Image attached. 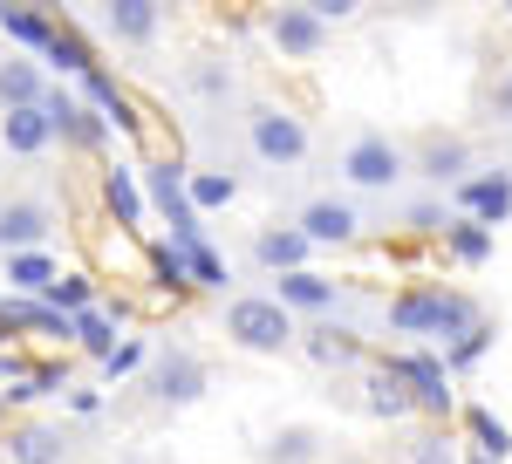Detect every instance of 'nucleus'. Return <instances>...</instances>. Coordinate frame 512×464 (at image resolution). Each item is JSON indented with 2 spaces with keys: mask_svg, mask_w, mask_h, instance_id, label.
<instances>
[{
  "mask_svg": "<svg viewBox=\"0 0 512 464\" xmlns=\"http://www.w3.org/2000/svg\"><path fill=\"white\" fill-rule=\"evenodd\" d=\"M390 328L396 335H437V342L451 348L458 335L485 328V308H478L472 294H451V287H410V294L390 301Z\"/></svg>",
  "mask_w": 512,
  "mask_h": 464,
  "instance_id": "f257e3e1",
  "label": "nucleus"
},
{
  "mask_svg": "<svg viewBox=\"0 0 512 464\" xmlns=\"http://www.w3.org/2000/svg\"><path fill=\"white\" fill-rule=\"evenodd\" d=\"M226 342H239L246 355H287L301 342V328L274 294H233L226 301Z\"/></svg>",
  "mask_w": 512,
  "mask_h": 464,
  "instance_id": "f03ea898",
  "label": "nucleus"
},
{
  "mask_svg": "<svg viewBox=\"0 0 512 464\" xmlns=\"http://www.w3.org/2000/svg\"><path fill=\"white\" fill-rule=\"evenodd\" d=\"M246 144H253L260 164L294 171V164L308 157V123L287 110V103H253V110H246Z\"/></svg>",
  "mask_w": 512,
  "mask_h": 464,
  "instance_id": "7ed1b4c3",
  "label": "nucleus"
},
{
  "mask_svg": "<svg viewBox=\"0 0 512 464\" xmlns=\"http://www.w3.org/2000/svg\"><path fill=\"white\" fill-rule=\"evenodd\" d=\"M144 192H151V205L171 219V246H185V253H192V246H205V226H198L192 192H185V164L151 157V164H144Z\"/></svg>",
  "mask_w": 512,
  "mask_h": 464,
  "instance_id": "20e7f679",
  "label": "nucleus"
},
{
  "mask_svg": "<svg viewBox=\"0 0 512 464\" xmlns=\"http://www.w3.org/2000/svg\"><path fill=\"white\" fill-rule=\"evenodd\" d=\"M410 171V157H403V144H390V137H355L349 151H342V178L349 185H362V192H390L396 178Z\"/></svg>",
  "mask_w": 512,
  "mask_h": 464,
  "instance_id": "39448f33",
  "label": "nucleus"
},
{
  "mask_svg": "<svg viewBox=\"0 0 512 464\" xmlns=\"http://www.w3.org/2000/svg\"><path fill=\"white\" fill-rule=\"evenodd\" d=\"M396 369H403V383L417 396V417H451L458 410V389H451V369H444V355H424V348H410V355H390Z\"/></svg>",
  "mask_w": 512,
  "mask_h": 464,
  "instance_id": "423d86ee",
  "label": "nucleus"
},
{
  "mask_svg": "<svg viewBox=\"0 0 512 464\" xmlns=\"http://www.w3.org/2000/svg\"><path fill=\"white\" fill-rule=\"evenodd\" d=\"M48 232H55L48 198H7L0 205V253H48Z\"/></svg>",
  "mask_w": 512,
  "mask_h": 464,
  "instance_id": "0eeeda50",
  "label": "nucleus"
},
{
  "mask_svg": "<svg viewBox=\"0 0 512 464\" xmlns=\"http://www.w3.org/2000/svg\"><path fill=\"white\" fill-rule=\"evenodd\" d=\"M458 212H465V219H478V226H506L512 219V171L506 164H499V171H478V178H465V185H458Z\"/></svg>",
  "mask_w": 512,
  "mask_h": 464,
  "instance_id": "6e6552de",
  "label": "nucleus"
},
{
  "mask_svg": "<svg viewBox=\"0 0 512 464\" xmlns=\"http://www.w3.org/2000/svg\"><path fill=\"white\" fill-rule=\"evenodd\" d=\"M151 396H158V403H171V410L198 403V396H205V362H198V355H185V348H164L158 362H151Z\"/></svg>",
  "mask_w": 512,
  "mask_h": 464,
  "instance_id": "1a4fd4ad",
  "label": "nucleus"
},
{
  "mask_svg": "<svg viewBox=\"0 0 512 464\" xmlns=\"http://www.w3.org/2000/svg\"><path fill=\"white\" fill-rule=\"evenodd\" d=\"M48 123H55V137L62 144H76V151H96L103 137H110V123L96 116V103H82V96H69V89H48Z\"/></svg>",
  "mask_w": 512,
  "mask_h": 464,
  "instance_id": "9d476101",
  "label": "nucleus"
},
{
  "mask_svg": "<svg viewBox=\"0 0 512 464\" xmlns=\"http://www.w3.org/2000/svg\"><path fill=\"white\" fill-rule=\"evenodd\" d=\"M267 41H274L280 55H301V62H308V55L328 48V28L315 21L308 0H294V7H274V14H267Z\"/></svg>",
  "mask_w": 512,
  "mask_h": 464,
  "instance_id": "9b49d317",
  "label": "nucleus"
},
{
  "mask_svg": "<svg viewBox=\"0 0 512 464\" xmlns=\"http://www.w3.org/2000/svg\"><path fill=\"white\" fill-rule=\"evenodd\" d=\"M294 226L308 232V246H355L362 219H355V205H349V198H308Z\"/></svg>",
  "mask_w": 512,
  "mask_h": 464,
  "instance_id": "f8f14e48",
  "label": "nucleus"
},
{
  "mask_svg": "<svg viewBox=\"0 0 512 464\" xmlns=\"http://www.w3.org/2000/svg\"><path fill=\"white\" fill-rule=\"evenodd\" d=\"M362 403H369V417H383V424H403V417H417V396H410V383H403V369H396L390 355L362 376Z\"/></svg>",
  "mask_w": 512,
  "mask_h": 464,
  "instance_id": "ddd939ff",
  "label": "nucleus"
},
{
  "mask_svg": "<svg viewBox=\"0 0 512 464\" xmlns=\"http://www.w3.org/2000/svg\"><path fill=\"white\" fill-rule=\"evenodd\" d=\"M308 253H315V246H308V232H301V226H267L260 239H253V260L274 273V280H280V273H308Z\"/></svg>",
  "mask_w": 512,
  "mask_h": 464,
  "instance_id": "4468645a",
  "label": "nucleus"
},
{
  "mask_svg": "<svg viewBox=\"0 0 512 464\" xmlns=\"http://www.w3.org/2000/svg\"><path fill=\"white\" fill-rule=\"evenodd\" d=\"M103 28L117 41H130V48H144V41H158L164 7L158 0H110V7H103Z\"/></svg>",
  "mask_w": 512,
  "mask_h": 464,
  "instance_id": "2eb2a0df",
  "label": "nucleus"
},
{
  "mask_svg": "<svg viewBox=\"0 0 512 464\" xmlns=\"http://www.w3.org/2000/svg\"><path fill=\"white\" fill-rule=\"evenodd\" d=\"M417 171H424L431 185H451V192H458V185L472 178V144H465V137H431V144L417 151Z\"/></svg>",
  "mask_w": 512,
  "mask_h": 464,
  "instance_id": "dca6fc26",
  "label": "nucleus"
},
{
  "mask_svg": "<svg viewBox=\"0 0 512 464\" xmlns=\"http://www.w3.org/2000/svg\"><path fill=\"white\" fill-rule=\"evenodd\" d=\"M0 144H7V157H41L55 144V123H48V110H0Z\"/></svg>",
  "mask_w": 512,
  "mask_h": 464,
  "instance_id": "f3484780",
  "label": "nucleus"
},
{
  "mask_svg": "<svg viewBox=\"0 0 512 464\" xmlns=\"http://www.w3.org/2000/svg\"><path fill=\"white\" fill-rule=\"evenodd\" d=\"M137 178H144V164H110L103 171V205H110L117 226H137L144 219V185Z\"/></svg>",
  "mask_w": 512,
  "mask_h": 464,
  "instance_id": "a211bd4d",
  "label": "nucleus"
},
{
  "mask_svg": "<svg viewBox=\"0 0 512 464\" xmlns=\"http://www.w3.org/2000/svg\"><path fill=\"white\" fill-rule=\"evenodd\" d=\"M274 301L287 314H328V308H335V280H321V273H280Z\"/></svg>",
  "mask_w": 512,
  "mask_h": 464,
  "instance_id": "6ab92c4d",
  "label": "nucleus"
},
{
  "mask_svg": "<svg viewBox=\"0 0 512 464\" xmlns=\"http://www.w3.org/2000/svg\"><path fill=\"white\" fill-rule=\"evenodd\" d=\"M41 103H48L41 69L21 62V55H7V62H0V110H41Z\"/></svg>",
  "mask_w": 512,
  "mask_h": 464,
  "instance_id": "aec40b11",
  "label": "nucleus"
},
{
  "mask_svg": "<svg viewBox=\"0 0 512 464\" xmlns=\"http://www.w3.org/2000/svg\"><path fill=\"white\" fill-rule=\"evenodd\" d=\"M0 35L21 41V48H35V55H48L55 35H62V21H48V14H35V7H0Z\"/></svg>",
  "mask_w": 512,
  "mask_h": 464,
  "instance_id": "412c9836",
  "label": "nucleus"
},
{
  "mask_svg": "<svg viewBox=\"0 0 512 464\" xmlns=\"http://www.w3.org/2000/svg\"><path fill=\"white\" fill-rule=\"evenodd\" d=\"M55 280H62V267H55L48 253H7V287H14L21 301H41Z\"/></svg>",
  "mask_w": 512,
  "mask_h": 464,
  "instance_id": "4be33fe9",
  "label": "nucleus"
},
{
  "mask_svg": "<svg viewBox=\"0 0 512 464\" xmlns=\"http://www.w3.org/2000/svg\"><path fill=\"white\" fill-rule=\"evenodd\" d=\"M82 96H89V103L103 110V123H110V130H123V137H137V116H130V96H123V89H117L110 76H103V69H89V76H82Z\"/></svg>",
  "mask_w": 512,
  "mask_h": 464,
  "instance_id": "5701e85b",
  "label": "nucleus"
},
{
  "mask_svg": "<svg viewBox=\"0 0 512 464\" xmlns=\"http://www.w3.org/2000/svg\"><path fill=\"white\" fill-rule=\"evenodd\" d=\"M444 253H451V260H465V267H485V260H492V226H478V219L458 212V219L444 226Z\"/></svg>",
  "mask_w": 512,
  "mask_h": 464,
  "instance_id": "b1692460",
  "label": "nucleus"
},
{
  "mask_svg": "<svg viewBox=\"0 0 512 464\" xmlns=\"http://www.w3.org/2000/svg\"><path fill=\"white\" fill-rule=\"evenodd\" d=\"M185 192H192V212L205 219V212H226L239 198V178L233 171H185Z\"/></svg>",
  "mask_w": 512,
  "mask_h": 464,
  "instance_id": "393cba45",
  "label": "nucleus"
},
{
  "mask_svg": "<svg viewBox=\"0 0 512 464\" xmlns=\"http://www.w3.org/2000/svg\"><path fill=\"white\" fill-rule=\"evenodd\" d=\"M7 458L14 464H62V430H48V424L14 430V437H7Z\"/></svg>",
  "mask_w": 512,
  "mask_h": 464,
  "instance_id": "a878e982",
  "label": "nucleus"
},
{
  "mask_svg": "<svg viewBox=\"0 0 512 464\" xmlns=\"http://www.w3.org/2000/svg\"><path fill=\"white\" fill-rule=\"evenodd\" d=\"M308 362H315V369H342V362H355V355H362V342H355L349 328H308Z\"/></svg>",
  "mask_w": 512,
  "mask_h": 464,
  "instance_id": "bb28decb",
  "label": "nucleus"
},
{
  "mask_svg": "<svg viewBox=\"0 0 512 464\" xmlns=\"http://www.w3.org/2000/svg\"><path fill=\"white\" fill-rule=\"evenodd\" d=\"M117 314L110 308H89V314H76V348H89V355H96V362H110V355H117Z\"/></svg>",
  "mask_w": 512,
  "mask_h": 464,
  "instance_id": "cd10ccee",
  "label": "nucleus"
},
{
  "mask_svg": "<svg viewBox=\"0 0 512 464\" xmlns=\"http://www.w3.org/2000/svg\"><path fill=\"white\" fill-rule=\"evenodd\" d=\"M465 430L478 437V458H492V464H506V458H512V430L499 424L492 410H478V403H472V410H465Z\"/></svg>",
  "mask_w": 512,
  "mask_h": 464,
  "instance_id": "c85d7f7f",
  "label": "nucleus"
},
{
  "mask_svg": "<svg viewBox=\"0 0 512 464\" xmlns=\"http://www.w3.org/2000/svg\"><path fill=\"white\" fill-rule=\"evenodd\" d=\"M41 301H48L55 314H69V321H76V314L96 308V280H89V273H62V280H55V287H48Z\"/></svg>",
  "mask_w": 512,
  "mask_h": 464,
  "instance_id": "c756f323",
  "label": "nucleus"
},
{
  "mask_svg": "<svg viewBox=\"0 0 512 464\" xmlns=\"http://www.w3.org/2000/svg\"><path fill=\"white\" fill-rule=\"evenodd\" d=\"M315 458H321V437L308 424L274 430V444H267V464H315Z\"/></svg>",
  "mask_w": 512,
  "mask_h": 464,
  "instance_id": "7c9ffc66",
  "label": "nucleus"
},
{
  "mask_svg": "<svg viewBox=\"0 0 512 464\" xmlns=\"http://www.w3.org/2000/svg\"><path fill=\"white\" fill-rule=\"evenodd\" d=\"M492 342H499V328H492V321H485V328H472V335H458V342L444 348V369H451V376H465V369H472Z\"/></svg>",
  "mask_w": 512,
  "mask_h": 464,
  "instance_id": "2f4dec72",
  "label": "nucleus"
},
{
  "mask_svg": "<svg viewBox=\"0 0 512 464\" xmlns=\"http://www.w3.org/2000/svg\"><path fill=\"white\" fill-rule=\"evenodd\" d=\"M151 280L158 287H192V260H185V246H151Z\"/></svg>",
  "mask_w": 512,
  "mask_h": 464,
  "instance_id": "473e14b6",
  "label": "nucleus"
},
{
  "mask_svg": "<svg viewBox=\"0 0 512 464\" xmlns=\"http://www.w3.org/2000/svg\"><path fill=\"white\" fill-rule=\"evenodd\" d=\"M48 62H55V69H69V76H89V69H96V62H89V41H82V35H69V28L55 35Z\"/></svg>",
  "mask_w": 512,
  "mask_h": 464,
  "instance_id": "72a5a7b5",
  "label": "nucleus"
},
{
  "mask_svg": "<svg viewBox=\"0 0 512 464\" xmlns=\"http://www.w3.org/2000/svg\"><path fill=\"white\" fill-rule=\"evenodd\" d=\"M410 464H458V444H451L444 430H424V437L410 444Z\"/></svg>",
  "mask_w": 512,
  "mask_h": 464,
  "instance_id": "f704fd0d",
  "label": "nucleus"
},
{
  "mask_svg": "<svg viewBox=\"0 0 512 464\" xmlns=\"http://www.w3.org/2000/svg\"><path fill=\"white\" fill-rule=\"evenodd\" d=\"M144 362H151V348L137 342V335H123V342H117V355H110V362H103V376H110V383H117V376H130V369H144Z\"/></svg>",
  "mask_w": 512,
  "mask_h": 464,
  "instance_id": "c9c22d12",
  "label": "nucleus"
},
{
  "mask_svg": "<svg viewBox=\"0 0 512 464\" xmlns=\"http://www.w3.org/2000/svg\"><path fill=\"white\" fill-rule=\"evenodd\" d=\"M185 260H192V287H226V267H219V253H212V246H192Z\"/></svg>",
  "mask_w": 512,
  "mask_h": 464,
  "instance_id": "e433bc0d",
  "label": "nucleus"
},
{
  "mask_svg": "<svg viewBox=\"0 0 512 464\" xmlns=\"http://www.w3.org/2000/svg\"><path fill=\"white\" fill-rule=\"evenodd\" d=\"M308 7H315V21H321V28H335V21H349L362 0H308Z\"/></svg>",
  "mask_w": 512,
  "mask_h": 464,
  "instance_id": "4c0bfd02",
  "label": "nucleus"
},
{
  "mask_svg": "<svg viewBox=\"0 0 512 464\" xmlns=\"http://www.w3.org/2000/svg\"><path fill=\"white\" fill-rule=\"evenodd\" d=\"M192 82L205 89V96H219V89H233V76H226L219 62H198V69H192Z\"/></svg>",
  "mask_w": 512,
  "mask_h": 464,
  "instance_id": "58836bf2",
  "label": "nucleus"
},
{
  "mask_svg": "<svg viewBox=\"0 0 512 464\" xmlns=\"http://www.w3.org/2000/svg\"><path fill=\"white\" fill-rule=\"evenodd\" d=\"M69 410H76V417H96V410H103V396H96V389H76V396H69Z\"/></svg>",
  "mask_w": 512,
  "mask_h": 464,
  "instance_id": "ea45409f",
  "label": "nucleus"
},
{
  "mask_svg": "<svg viewBox=\"0 0 512 464\" xmlns=\"http://www.w3.org/2000/svg\"><path fill=\"white\" fill-rule=\"evenodd\" d=\"M492 110H499V123H512V82H499V89H492Z\"/></svg>",
  "mask_w": 512,
  "mask_h": 464,
  "instance_id": "a19ab883",
  "label": "nucleus"
},
{
  "mask_svg": "<svg viewBox=\"0 0 512 464\" xmlns=\"http://www.w3.org/2000/svg\"><path fill=\"white\" fill-rule=\"evenodd\" d=\"M0 164H7V144H0Z\"/></svg>",
  "mask_w": 512,
  "mask_h": 464,
  "instance_id": "79ce46f5",
  "label": "nucleus"
},
{
  "mask_svg": "<svg viewBox=\"0 0 512 464\" xmlns=\"http://www.w3.org/2000/svg\"><path fill=\"white\" fill-rule=\"evenodd\" d=\"M0 410H7V396H0Z\"/></svg>",
  "mask_w": 512,
  "mask_h": 464,
  "instance_id": "37998d69",
  "label": "nucleus"
},
{
  "mask_svg": "<svg viewBox=\"0 0 512 464\" xmlns=\"http://www.w3.org/2000/svg\"><path fill=\"white\" fill-rule=\"evenodd\" d=\"M506 14H512V0H506Z\"/></svg>",
  "mask_w": 512,
  "mask_h": 464,
  "instance_id": "c03bdc74",
  "label": "nucleus"
},
{
  "mask_svg": "<svg viewBox=\"0 0 512 464\" xmlns=\"http://www.w3.org/2000/svg\"><path fill=\"white\" fill-rule=\"evenodd\" d=\"M478 464H492V458H478Z\"/></svg>",
  "mask_w": 512,
  "mask_h": 464,
  "instance_id": "a18cd8bd",
  "label": "nucleus"
}]
</instances>
